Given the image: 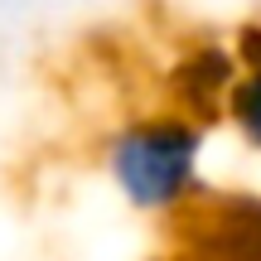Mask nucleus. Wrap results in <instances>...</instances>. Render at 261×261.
Wrapping results in <instances>:
<instances>
[{"instance_id":"f257e3e1","label":"nucleus","mask_w":261,"mask_h":261,"mask_svg":"<svg viewBox=\"0 0 261 261\" xmlns=\"http://www.w3.org/2000/svg\"><path fill=\"white\" fill-rule=\"evenodd\" d=\"M203 160H208V121L165 107L130 116L107 136L102 169L126 208L145 218L184 213L203 198Z\"/></svg>"},{"instance_id":"f03ea898","label":"nucleus","mask_w":261,"mask_h":261,"mask_svg":"<svg viewBox=\"0 0 261 261\" xmlns=\"http://www.w3.org/2000/svg\"><path fill=\"white\" fill-rule=\"evenodd\" d=\"M194 261H261V194L232 189V194L203 198L184 227Z\"/></svg>"},{"instance_id":"7ed1b4c3","label":"nucleus","mask_w":261,"mask_h":261,"mask_svg":"<svg viewBox=\"0 0 261 261\" xmlns=\"http://www.w3.org/2000/svg\"><path fill=\"white\" fill-rule=\"evenodd\" d=\"M237 73H242V58L232 44H218V39H198L184 54L174 58L165 87H169V107L198 116V121H223L227 92H232Z\"/></svg>"},{"instance_id":"20e7f679","label":"nucleus","mask_w":261,"mask_h":261,"mask_svg":"<svg viewBox=\"0 0 261 261\" xmlns=\"http://www.w3.org/2000/svg\"><path fill=\"white\" fill-rule=\"evenodd\" d=\"M223 121L232 126V136L252 155H261V63L237 73L232 92H227V107H223Z\"/></svg>"},{"instance_id":"39448f33","label":"nucleus","mask_w":261,"mask_h":261,"mask_svg":"<svg viewBox=\"0 0 261 261\" xmlns=\"http://www.w3.org/2000/svg\"><path fill=\"white\" fill-rule=\"evenodd\" d=\"M232 48H237V58H242V68H256V63H261V24H247V29H237Z\"/></svg>"}]
</instances>
